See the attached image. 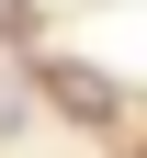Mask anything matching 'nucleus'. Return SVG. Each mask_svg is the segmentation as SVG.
<instances>
[{"mask_svg": "<svg viewBox=\"0 0 147 158\" xmlns=\"http://www.w3.org/2000/svg\"><path fill=\"white\" fill-rule=\"evenodd\" d=\"M11 124H23V102H11V90H0V135H11Z\"/></svg>", "mask_w": 147, "mask_h": 158, "instance_id": "nucleus-2", "label": "nucleus"}, {"mask_svg": "<svg viewBox=\"0 0 147 158\" xmlns=\"http://www.w3.org/2000/svg\"><path fill=\"white\" fill-rule=\"evenodd\" d=\"M45 90L79 113V124H102V113H113V79H102V68H79V56H57V68H45Z\"/></svg>", "mask_w": 147, "mask_h": 158, "instance_id": "nucleus-1", "label": "nucleus"}, {"mask_svg": "<svg viewBox=\"0 0 147 158\" xmlns=\"http://www.w3.org/2000/svg\"><path fill=\"white\" fill-rule=\"evenodd\" d=\"M11 23H23V0H0V34H11Z\"/></svg>", "mask_w": 147, "mask_h": 158, "instance_id": "nucleus-3", "label": "nucleus"}]
</instances>
